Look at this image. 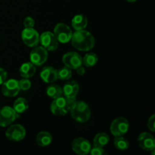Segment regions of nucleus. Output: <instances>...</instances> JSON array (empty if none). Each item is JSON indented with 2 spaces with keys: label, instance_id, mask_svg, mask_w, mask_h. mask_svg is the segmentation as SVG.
<instances>
[{
  "label": "nucleus",
  "instance_id": "nucleus-5",
  "mask_svg": "<svg viewBox=\"0 0 155 155\" xmlns=\"http://www.w3.org/2000/svg\"><path fill=\"white\" fill-rule=\"evenodd\" d=\"M18 117H20V114L15 112L13 107L5 106L0 109V127H8Z\"/></svg>",
  "mask_w": 155,
  "mask_h": 155
},
{
  "label": "nucleus",
  "instance_id": "nucleus-8",
  "mask_svg": "<svg viewBox=\"0 0 155 155\" xmlns=\"http://www.w3.org/2000/svg\"><path fill=\"white\" fill-rule=\"evenodd\" d=\"M21 38L24 43L31 48L37 46L39 43V34L33 28L24 29L21 33Z\"/></svg>",
  "mask_w": 155,
  "mask_h": 155
},
{
  "label": "nucleus",
  "instance_id": "nucleus-30",
  "mask_svg": "<svg viewBox=\"0 0 155 155\" xmlns=\"http://www.w3.org/2000/svg\"><path fill=\"white\" fill-rule=\"evenodd\" d=\"M7 72L3 68H0V85L2 84L7 79Z\"/></svg>",
  "mask_w": 155,
  "mask_h": 155
},
{
  "label": "nucleus",
  "instance_id": "nucleus-14",
  "mask_svg": "<svg viewBox=\"0 0 155 155\" xmlns=\"http://www.w3.org/2000/svg\"><path fill=\"white\" fill-rule=\"evenodd\" d=\"M138 143L142 149L151 151L155 148V140L154 136L148 133H142L138 137Z\"/></svg>",
  "mask_w": 155,
  "mask_h": 155
},
{
  "label": "nucleus",
  "instance_id": "nucleus-13",
  "mask_svg": "<svg viewBox=\"0 0 155 155\" xmlns=\"http://www.w3.org/2000/svg\"><path fill=\"white\" fill-rule=\"evenodd\" d=\"M2 86V92L3 95L6 97H15L19 93L20 87L18 80L11 79V80L5 81Z\"/></svg>",
  "mask_w": 155,
  "mask_h": 155
},
{
  "label": "nucleus",
  "instance_id": "nucleus-10",
  "mask_svg": "<svg viewBox=\"0 0 155 155\" xmlns=\"http://www.w3.org/2000/svg\"><path fill=\"white\" fill-rule=\"evenodd\" d=\"M5 136L9 140L19 142L25 137L26 130L23 126L20 124H14V125L10 126L6 130Z\"/></svg>",
  "mask_w": 155,
  "mask_h": 155
},
{
  "label": "nucleus",
  "instance_id": "nucleus-21",
  "mask_svg": "<svg viewBox=\"0 0 155 155\" xmlns=\"http://www.w3.org/2000/svg\"><path fill=\"white\" fill-rule=\"evenodd\" d=\"M110 137L107 133H100L95 136L93 139V145L95 147L103 148L108 144Z\"/></svg>",
  "mask_w": 155,
  "mask_h": 155
},
{
  "label": "nucleus",
  "instance_id": "nucleus-17",
  "mask_svg": "<svg viewBox=\"0 0 155 155\" xmlns=\"http://www.w3.org/2000/svg\"><path fill=\"white\" fill-rule=\"evenodd\" d=\"M20 75L24 78H30L36 73L35 65L31 62H26L21 66L19 70Z\"/></svg>",
  "mask_w": 155,
  "mask_h": 155
},
{
  "label": "nucleus",
  "instance_id": "nucleus-3",
  "mask_svg": "<svg viewBox=\"0 0 155 155\" xmlns=\"http://www.w3.org/2000/svg\"><path fill=\"white\" fill-rule=\"evenodd\" d=\"M74 99L68 98L62 95L61 96L54 98L51 104V111L56 116H64L70 111Z\"/></svg>",
  "mask_w": 155,
  "mask_h": 155
},
{
  "label": "nucleus",
  "instance_id": "nucleus-28",
  "mask_svg": "<svg viewBox=\"0 0 155 155\" xmlns=\"http://www.w3.org/2000/svg\"><path fill=\"white\" fill-rule=\"evenodd\" d=\"M92 155H103L107 154V152L103 149V148H99V147H95L93 148H91L90 151H89Z\"/></svg>",
  "mask_w": 155,
  "mask_h": 155
},
{
  "label": "nucleus",
  "instance_id": "nucleus-27",
  "mask_svg": "<svg viewBox=\"0 0 155 155\" xmlns=\"http://www.w3.org/2000/svg\"><path fill=\"white\" fill-rule=\"evenodd\" d=\"M35 25V21L31 17H27L24 21V26L25 28H33Z\"/></svg>",
  "mask_w": 155,
  "mask_h": 155
},
{
  "label": "nucleus",
  "instance_id": "nucleus-6",
  "mask_svg": "<svg viewBox=\"0 0 155 155\" xmlns=\"http://www.w3.org/2000/svg\"><path fill=\"white\" fill-rule=\"evenodd\" d=\"M54 35L59 42L67 43L71 41L73 32L67 24L59 23L54 27Z\"/></svg>",
  "mask_w": 155,
  "mask_h": 155
},
{
  "label": "nucleus",
  "instance_id": "nucleus-24",
  "mask_svg": "<svg viewBox=\"0 0 155 155\" xmlns=\"http://www.w3.org/2000/svg\"><path fill=\"white\" fill-rule=\"evenodd\" d=\"M114 143L115 147H116L117 149L120 150V151H125L127 150L130 147V143L127 141V139H126L125 138L122 136H116L114 141Z\"/></svg>",
  "mask_w": 155,
  "mask_h": 155
},
{
  "label": "nucleus",
  "instance_id": "nucleus-31",
  "mask_svg": "<svg viewBox=\"0 0 155 155\" xmlns=\"http://www.w3.org/2000/svg\"><path fill=\"white\" fill-rule=\"evenodd\" d=\"M76 71H77V73L78 75L83 76V74H85V72H86V70H85V68L81 65V66L78 67V68L76 69Z\"/></svg>",
  "mask_w": 155,
  "mask_h": 155
},
{
  "label": "nucleus",
  "instance_id": "nucleus-19",
  "mask_svg": "<svg viewBox=\"0 0 155 155\" xmlns=\"http://www.w3.org/2000/svg\"><path fill=\"white\" fill-rule=\"evenodd\" d=\"M36 143L39 146L45 147L49 145L52 142V136L48 132L42 131L39 133L36 138Z\"/></svg>",
  "mask_w": 155,
  "mask_h": 155
},
{
  "label": "nucleus",
  "instance_id": "nucleus-18",
  "mask_svg": "<svg viewBox=\"0 0 155 155\" xmlns=\"http://www.w3.org/2000/svg\"><path fill=\"white\" fill-rule=\"evenodd\" d=\"M72 27L75 30H84L88 24V20L83 15H77L72 19Z\"/></svg>",
  "mask_w": 155,
  "mask_h": 155
},
{
  "label": "nucleus",
  "instance_id": "nucleus-11",
  "mask_svg": "<svg viewBox=\"0 0 155 155\" xmlns=\"http://www.w3.org/2000/svg\"><path fill=\"white\" fill-rule=\"evenodd\" d=\"M62 61L65 67L73 70H76L78 67L83 64L82 57L75 51H71V52H68L64 54L62 58Z\"/></svg>",
  "mask_w": 155,
  "mask_h": 155
},
{
  "label": "nucleus",
  "instance_id": "nucleus-25",
  "mask_svg": "<svg viewBox=\"0 0 155 155\" xmlns=\"http://www.w3.org/2000/svg\"><path fill=\"white\" fill-rule=\"evenodd\" d=\"M70 68L65 67L58 71V79H60L61 80H68L71 79L72 76V72Z\"/></svg>",
  "mask_w": 155,
  "mask_h": 155
},
{
  "label": "nucleus",
  "instance_id": "nucleus-1",
  "mask_svg": "<svg viewBox=\"0 0 155 155\" xmlns=\"http://www.w3.org/2000/svg\"><path fill=\"white\" fill-rule=\"evenodd\" d=\"M71 44L77 50L88 51L95 46V38L89 31L76 30L71 37Z\"/></svg>",
  "mask_w": 155,
  "mask_h": 155
},
{
  "label": "nucleus",
  "instance_id": "nucleus-22",
  "mask_svg": "<svg viewBox=\"0 0 155 155\" xmlns=\"http://www.w3.org/2000/svg\"><path fill=\"white\" fill-rule=\"evenodd\" d=\"M46 94L48 97L54 99L63 95V90L58 85L51 84L47 87Z\"/></svg>",
  "mask_w": 155,
  "mask_h": 155
},
{
  "label": "nucleus",
  "instance_id": "nucleus-4",
  "mask_svg": "<svg viewBox=\"0 0 155 155\" xmlns=\"http://www.w3.org/2000/svg\"><path fill=\"white\" fill-rule=\"evenodd\" d=\"M129 127V121L125 117H117L110 124V133L115 137L122 136L127 133Z\"/></svg>",
  "mask_w": 155,
  "mask_h": 155
},
{
  "label": "nucleus",
  "instance_id": "nucleus-12",
  "mask_svg": "<svg viewBox=\"0 0 155 155\" xmlns=\"http://www.w3.org/2000/svg\"><path fill=\"white\" fill-rule=\"evenodd\" d=\"M72 149L76 154L79 155H86L89 154L91 150V145L87 139L84 138H77L71 144Z\"/></svg>",
  "mask_w": 155,
  "mask_h": 155
},
{
  "label": "nucleus",
  "instance_id": "nucleus-9",
  "mask_svg": "<svg viewBox=\"0 0 155 155\" xmlns=\"http://www.w3.org/2000/svg\"><path fill=\"white\" fill-rule=\"evenodd\" d=\"M31 63L36 66L43 64L48 59V51L42 46L34 47L30 54Z\"/></svg>",
  "mask_w": 155,
  "mask_h": 155
},
{
  "label": "nucleus",
  "instance_id": "nucleus-16",
  "mask_svg": "<svg viewBox=\"0 0 155 155\" xmlns=\"http://www.w3.org/2000/svg\"><path fill=\"white\" fill-rule=\"evenodd\" d=\"M62 90H63V94L64 96L71 99L75 100L76 96L79 92V85L75 81L68 82L64 84Z\"/></svg>",
  "mask_w": 155,
  "mask_h": 155
},
{
  "label": "nucleus",
  "instance_id": "nucleus-32",
  "mask_svg": "<svg viewBox=\"0 0 155 155\" xmlns=\"http://www.w3.org/2000/svg\"><path fill=\"white\" fill-rule=\"evenodd\" d=\"M127 2H134L137 1V0H127Z\"/></svg>",
  "mask_w": 155,
  "mask_h": 155
},
{
  "label": "nucleus",
  "instance_id": "nucleus-2",
  "mask_svg": "<svg viewBox=\"0 0 155 155\" xmlns=\"http://www.w3.org/2000/svg\"><path fill=\"white\" fill-rule=\"evenodd\" d=\"M70 112L73 119L79 123L87 122L91 116L89 105L83 101H74L70 109Z\"/></svg>",
  "mask_w": 155,
  "mask_h": 155
},
{
  "label": "nucleus",
  "instance_id": "nucleus-15",
  "mask_svg": "<svg viewBox=\"0 0 155 155\" xmlns=\"http://www.w3.org/2000/svg\"><path fill=\"white\" fill-rule=\"evenodd\" d=\"M40 77L45 83H51L58 80V71L52 67H45L41 71Z\"/></svg>",
  "mask_w": 155,
  "mask_h": 155
},
{
  "label": "nucleus",
  "instance_id": "nucleus-23",
  "mask_svg": "<svg viewBox=\"0 0 155 155\" xmlns=\"http://www.w3.org/2000/svg\"><path fill=\"white\" fill-rule=\"evenodd\" d=\"M98 62V56L95 53H87L86 55L82 58V64L87 68L95 66Z\"/></svg>",
  "mask_w": 155,
  "mask_h": 155
},
{
  "label": "nucleus",
  "instance_id": "nucleus-29",
  "mask_svg": "<svg viewBox=\"0 0 155 155\" xmlns=\"http://www.w3.org/2000/svg\"><path fill=\"white\" fill-rule=\"evenodd\" d=\"M154 120H155V116L154 114L149 118L148 121V127L151 132H154L155 130V125H154Z\"/></svg>",
  "mask_w": 155,
  "mask_h": 155
},
{
  "label": "nucleus",
  "instance_id": "nucleus-26",
  "mask_svg": "<svg viewBox=\"0 0 155 155\" xmlns=\"http://www.w3.org/2000/svg\"><path fill=\"white\" fill-rule=\"evenodd\" d=\"M19 87L21 90H28L31 87V82L28 80V78H24L18 81Z\"/></svg>",
  "mask_w": 155,
  "mask_h": 155
},
{
  "label": "nucleus",
  "instance_id": "nucleus-7",
  "mask_svg": "<svg viewBox=\"0 0 155 155\" xmlns=\"http://www.w3.org/2000/svg\"><path fill=\"white\" fill-rule=\"evenodd\" d=\"M39 42L47 51H55L58 47V41L51 32H44L39 36Z\"/></svg>",
  "mask_w": 155,
  "mask_h": 155
},
{
  "label": "nucleus",
  "instance_id": "nucleus-20",
  "mask_svg": "<svg viewBox=\"0 0 155 155\" xmlns=\"http://www.w3.org/2000/svg\"><path fill=\"white\" fill-rule=\"evenodd\" d=\"M29 104L27 99L24 98H18L15 100L14 102L13 109L15 110L17 114L21 115V114L24 113L28 109Z\"/></svg>",
  "mask_w": 155,
  "mask_h": 155
}]
</instances>
